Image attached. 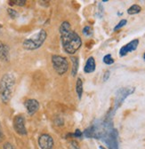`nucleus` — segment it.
Returning <instances> with one entry per match:
<instances>
[{
  "label": "nucleus",
  "instance_id": "obj_1",
  "mask_svg": "<svg viewBox=\"0 0 145 149\" xmlns=\"http://www.w3.org/2000/svg\"><path fill=\"white\" fill-rule=\"evenodd\" d=\"M61 41L64 51L69 54H74L82 45V40L78 34L73 31L68 22H63L60 26Z\"/></svg>",
  "mask_w": 145,
  "mask_h": 149
},
{
  "label": "nucleus",
  "instance_id": "obj_2",
  "mask_svg": "<svg viewBox=\"0 0 145 149\" xmlns=\"http://www.w3.org/2000/svg\"><path fill=\"white\" fill-rule=\"evenodd\" d=\"M15 77L13 74H5L0 80V99L4 103H8L12 98Z\"/></svg>",
  "mask_w": 145,
  "mask_h": 149
},
{
  "label": "nucleus",
  "instance_id": "obj_3",
  "mask_svg": "<svg viewBox=\"0 0 145 149\" xmlns=\"http://www.w3.org/2000/svg\"><path fill=\"white\" fill-rule=\"evenodd\" d=\"M135 91V88L132 87V86H127V87H123L120 88L117 91L116 95H115V100H114V107L112 111H110L108 114L107 118L111 119L112 116L115 115L116 111L122 106V104L124 103V101L125 100V99L127 98L129 95L133 94V93Z\"/></svg>",
  "mask_w": 145,
  "mask_h": 149
},
{
  "label": "nucleus",
  "instance_id": "obj_4",
  "mask_svg": "<svg viewBox=\"0 0 145 149\" xmlns=\"http://www.w3.org/2000/svg\"><path fill=\"white\" fill-rule=\"evenodd\" d=\"M46 37H47L46 31L45 29H41L39 32H38L33 36L25 39L22 44V46L24 49L29 50V51L37 50L42 46V45L44 44V42L46 39Z\"/></svg>",
  "mask_w": 145,
  "mask_h": 149
},
{
  "label": "nucleus",
  "instance_id": "obj_5",
  "mask_svg": "<svg viewBox=\"0 0 145 149\" xmlns=\"http://www.w3.org/2000/svg\"><path fill=\"white\" fill-rule=\"evenodd\" d=\"M52 65L53 69L55 70L59 74H63L68 71L69 62L65 57L59 55H53L52 56Z\"/></svg>",
  "mask_w": 145,
  "mask_h": 149
},
{
  "label": "nucleus",
  "instance_id": "obj_6",
  "mask_svg": "<svg viewBox=\"0 0 145 149\" xmlns=\"http://www.w3.org/2000/svg\"><path fill=\"white\" fill-rule=\"evenodd\" d=\"M13 128L14 130L22 136L27 135V130L25 127V120L22 116H17L13 119Z\"/></svg>",
  "mask_w": 145,
  "mask_h": 149
},
{
  "label": "nucleus",
  "instance_id": "obj_7",
  "mask_svg": "<svg viewBox=\"0 0 145 149\" xmlns=\"http://www.w3.org/2000/svg\"><path fill=\"white\" fill-rule=\"evenodd\" d=\"M139 45V40L138 39H134L125 45L122 46L121 49L119 50V56L120 57H124V56L127 55L129 52H134Z\"/></svg>",
  "mask_w": 145,
  "mask_h": 149
},
{
  "label": "nucleus",
  "instance_id": "obj_8",
  "mask_svg": "<svg viewBox=\"0 0 145 149\" xmlns=\"http://www.w3.org/2000/svg\"><path fill=\"white\" fill-rule=\"evenodd\" d=\"M39 145L41 149H53V139L49 134H42L39 139Z\"/></svg>",
  "mask_w": 145,
  "mask_h": 149
},
{
  "label": "nucleus",
  "instance_id": "obj_9",
  "mask_svg": "<svg viewBox=\"0 0 145 149\" xmlns=\"http://www.w3.org/2000/svg\"><path fill=\"white\" fill-rule=\"evenodd\" d=\"M24 106H25V107H26V109L28 111V114L30 115V116L34 115L39 108V101L36 100H33V99L27 100L24 102Z\"/></svg>",
  "mask_w": 145,
  "mask_h": 149
},
{
  "label": "nucleus",
  "instance_id": "obj_10",
  "mask_svg": "<svg viewBox=\"0 0 145 149\" xmlns=\"http://www.w3.org/2000/svg\"><path fill=\"white\" fill-rule=\"evenodd\" d=\"M10 59V48L7 45L0 42V60L8 61Z\"/></svg>",
  "mask_w": 145,
  "mask_h": 149
},
{
  "label": "nucleus",
  "instance_id": "obj_11",
  "mask_svg": "<svg viewBox=\"0 0 145 149\" xmlns=\"http://www.w3.org/2000/svg\"><path fill=\"white\" fill-rule=\"evenodd\" d=\"M95 68H96V65H95V61L94 57H89L87 59L86 63L84 68L85 73H87V74L93 73L95 70Z\"/></svg>",
  "mask_w": 145,
  "mask_h": 149
},
{
  "label": "nucleus",
  "instance_id": "obj_12",
  "mask_svg": "<svg viewBox=\"0 0 145 149\" xmlns=\"http://www.w3.org/2000/svg\"><path fill=\"white\" fill-rule=\"evenodd\" d=\"M70 61L72 62L71 76L72 77H76V74H78V67H79L78 58V57H75V56H72V57H70Z\"/></svg>",
  "mask_w": 145,
  "mask_h": 149
},
{
  "label": "nucleus",
  "instance_id": "obj_13",
  "mask_svg": "<svg viewBox=\"0 0 145 149\" xmlns=\"http://www.w3.org/2000/svg\"><path fill=\"white\" fill-rule=\"evenodd\" d=\"M76 92L78 94V99L82 98L83 95V82L80 78H78L77 80V84H76Z\"/></svg>",
  "mask_w": 145,
  "mask_h": 149
},
{
  "label": "nucleus",
  "instance_id": "obj_14",
  "mask_svg": "<svg viewBox=\"0 0 145 149\" xmlns=\"http://www.w3.org/2000/svg\"><path fill=\"white\" fill-rule=\"evenodd\" d=\"M141 11V7L139 6V5H133L132 6H130L128 9H127V13L130 14V15H134V14H137L139 13Z\"/></svg>",
  "mask_w": 145,
  "mask_h": 149
},
{
  "label": "nucleus",
  "instance_id": "obj_15",
  "mask_svg": "<svg viewBox=\"0 0 145 149\" xmlns=\"http://www.w3.org/2000/svg\"><path fill=\"white\" fill-rule=\"evenodd\" d=\"M102 61L106 64V65H112L114 63V59L112 58L111 54H106L103 59H102Z\"/></svg>",
  "mask_w": 145,
  "mask_h": 149
},
{
  "label": "nucleus",
  "instance_id": "obj_16",
  "mask_svg": "<svg viewBox=\"0 0 145 149\" xmlns=\"http://www.w3.org/2000/svg\"><path fill=\"white\" fill-rule=\"evenodd\" d=\"M83 34L86 36H91L94 34V29L91 26H85L83 29Z\"/></svg>",
  "mask_w": 145,
  "mask_h": 149
},
{
  "label": "nucleus",
  "instance_id": "obj_17",
  "mask_svg": "<svg viewBox=\"0 0 145 149\" xmlns=\"http://www.w3.org/2000/svg\"><path fill=\"white\" fill-rule=\"evenodd\" d=\"M9 4L11 6H23L26 5V1L24 0H13V1H9Z\"/></svg>",
  "mask_w": 145,
  "mask_h": 149
},
{
  "label": "nucleus",
  "instance_id": "obj_18",
  "mask_svg": "<svg viewBox=\"0 0 145 149\" xmlns=\"http://www.w3.org/2000/svg\"><path fill=\"white\" fill-rule=\"evenodd\" d=\"M126 23H127V21L126 20H121L117 25H116V27L114 28V31H117V30H118V29H122L124 26H125L126 25Z\"/></svg>",
  "mask_w": 145,
  "mask_h": 149
},
{
  "label": "nucleus",
  "instance_id": "obj_19",
  "mask_svg": "<svg viewBox=\"0 0 145 149\" xmlns=\"http://www.w3.org/2000/svg\"><path fill=\"white\" fill-rule=\"evenodd\" d=\"M7 12H8V14H9V16H10L12 19H14V18H16V17L18 16V13H17V12H16L15 10L12 9V8H8V9H7Z\"/></svg>",
  "mask_w": 145,
  "mask_h": 149
},
{
  "label": "nucleus",
  "instance_id": "obj_20",
  "mask_svg": "<svg viewBox=\"0 0 145 149\" xmlns=\"http://www.w3.org/2000/svg\"><path fill=\"white\" fill-rule=\"evenodd\" d=\"M103 13H104V8H103L102 5L100 3L99 6H98V13H97V16L100 17V18H102V15H103Z\"/></svg>",
  "mask_w": 145,
  "mask_h": 149
},
{
  "label": "nucleus",
  "instance_id": "obj_21",
  "mask_svg": "<svg viewBox=\"0 0 145 149\" xmlns=\"http://www.w3.org/2000/svg\"><path fill=\"white\" fill-rule=\"evenodd\" d=\"M69 136H73V137H76V138H81L83 136V132H81L79 130H76L75 132L72 135H69Z\"/></svg>",
  "mask_w": 145,
  "mask_h": 149
},
{
  "label": "nucleus",
  "instance_id": "obj_22",
  "mask_svg": "<svg viewBox=\"0 0 145 149\" xmlns=\"http://www.w3.org/2000/svg\"><path fill=\"white\" fill-rule=\"evenodd\" d=\"M110 77H111V72L109 71V70H107V71L104 73V74H103V82L108 81L109 78H110Z\"/></svg>",
  "mask_w": 145,
  "mask_h": 149
},
{
  "label": "nucleus",
  "instance_id": "obj_23",
  "mask_svg": "<svg viewBox=\"0 0 145 149\" xmlns=\"http://www.w3.org/2000/svg\"><path fill=\"white\" fill-rule=\"evenodd\" d=\"M70 145H71L72 146H73L74 149H80L79 145H78V143L76 140H72V141L70 142Z\"/></svg>",
  "mask_w": 145,
  "mask_h": 149
},
{
  "label": "nucleus",
  "instance_id": "obj_24",
  "mask_svg": "<svg viewBox=\"0 0 145 149\" xmlns=\"http://www.w3.org/2000/svg\"><path fill=\"white\" fill-rule=\"evenodd\" d=\"M3 149H15L14 146L11 144V143H6L3 146Z\"/></svg>",
  "mask_w": 145,
  "mask_h": 149
},
{
  "label": "nucleus",
  "instance_id": "obj_25",
  "mask_svg": "<svg viewBox=\"0 0 145 149\" xmlns=\"http://www.w3.org/2000/svg\"><path fill=\"white\" fill-rule=\"evenodd\" d=\"M4 139V135H3V132H2V130L0 128V142H1Z\"/></svg>",
  "mask_w": 145,
  "mask_h": 149
},
{
  "label": "nucleus",
  "instance_id": "obj_26",
  "mask_svg": "<svg viewBox=\"0 0 145 149\" xmlns=\"http://www.w3.org/2000/svg\"><path fill=\"white\" fill-rule=\"evenodd\" d=\"M143 60L145 61V52H144V54H143Z\"/></svg>",
  "mask_w": 145,
  "mask_h": 149
},
{
  "label": "nucleus",
  "instance_id": "obj_27",
  "mask_svg": "<svg viewBox=\"0 0 145 149\" xmlns=\"http://www.w3.org/2000/svg\"><path fill=\"white\" fill-rule=\"evenodd\" d=\"M100 148H101V149H105V148H103L102 146H100Z\"/></svg>",
  "mask_w": 145,
  "mask_h": 149
}]
</instances>
